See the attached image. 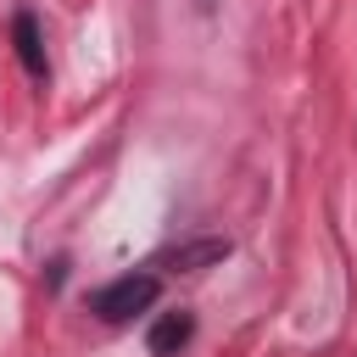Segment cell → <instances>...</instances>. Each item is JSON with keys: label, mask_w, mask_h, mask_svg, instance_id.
<instances>
[{"label": "cell", "mask_w": 357, "mask_h": 357, "mask_svg": "<svg viewBox=\"0 0 357 357\" xmlns=\"http://www.w3.org/2000/svg\"><path fill=\"white\" fill-rule=\"evenodd\" d=\"M229 251V240H201V245H178V251H167L162 262H178V268H195V262H218Z\"/></svg>", "instance_id": "277c9868"}, {"label": "cell", "mask_w": 357, "mask_h": 357, "mask_svg": "<svg viewBox=\"0 0 357 357\" xmlns=\"http://www.w3.org/2000/svg\"><path fill=\"white\" fill-rule=\"evenodd\" d=\"M11 39H17V56H22V67H28V78L33 84H45V39H39V22H33V11H17L11 17Z\"/></svg>", "instance_id": "7a4b0ae2"}, {"label": "cell", "mask_w": 357, "mask_h": 357, "mask_svg": "<svg viewBox=\"0 0 357 357\" xmlns=\"http://www.w3.org/2000/svg\"><path fill=\"white\" fill-rule=\"evenodd\" d=\"M190 335H195V318H190V312H162V318L151 324V351H156V357H173Z\"/></svg>", "instance_id": "3957f363"}, {"label": "cell", "mask_w": 357, "mask_h": 357, "mask_svg": "<svg viewBox=\"0 0 357 357\" xmlns=\"http://www.w3.org/2000/svg\"><path fill=\"white\" fill-rule=\"evenodd\" d=\"M156 296H162V279H156L151 268H134V273L112 279L106 290H95V296H89V307H95V318H106V324H128V318H134V312H145Z\"/></svg>", "instance_id": "6da1fadb"}]
</instances>
